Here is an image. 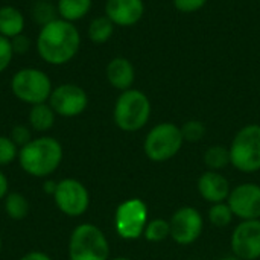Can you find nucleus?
Returning a JSON list of instances; mask_svg holds the SVG:
<instances>
[{"label":"nucleus","instance_id":"2eb2a0df","mask_svg":"<svg viewBox=\"0 0 260 260\" xmlns=\"http://www.w3.org/2000/svg\"><path fill=\"white\" fill-rule=\"evenodd\" d=\"M197 189L200 197L210 204L225 203L232 192L230 181L216 171H206L200 175Z\"/></svg>","mask_w":260,"mask_h":260},{"label":"nucleus","instance_id":"ddd939ff","mask_svg":"<svg viewBox=\"0 0 260 260\" xmlns=\"http://www.w3.org/2000/svg\"><path fill=\"white\" fill-rule=\"evenodd\" d=\"M227 204L241 221L260 219V184L241 183L232 189Z\"/></svg>","mask_w":260,"mask_h":260},{"label":"nucleus","instance_id":"e433bc0d","mask_svg":"<svg viewBox=\"0 0 260 260\" xmlns=\"http://www.w3.org/2000/svg\"><path fill=\"white\" fill-rule=\"evenodd\" d=\"M0 251H2V236H0Z\"/></svg>","mask_w":260,"mask_h":260},{"label":"nucleus","instance_id":"f257e3e1","mask_svg":"<svg viewBox=\"0 0 260 260\" xmlns=\"http://www.w3.org/2000/svg\"><path fill=\"white\" fill-rule=\"evenodd\" d=\"M81 41V32L76 24L58 17L40 27L35 47L46 64L66 66L78 55Z\"/></svg>","mask_w":260,"mask_h":260},{"label":"nucleus","instance_id":"2f4dec72","mask_svg":"<svg viewBox=\"0 0 260 260\" xmlns=\"http://www.w3.org/2000/svg\"><path fill=\"white\" fill-rule=\"evenodd\" d=\"M18 260H52L49 254L43 253V251H29L26 253L23 257H20Z\"/></svg>","mask_w":260,"mask_h":260},{"label":"nucleus","instance_id":"9d476101","mask_svg":"<svg viewBox=\"0 0 260 260\" xmlns=\"http://www.w3.org/2000/svg\"><path fill=\"white\" fill-rule=\"evenodd\" d=\"M47 102L53 108L56 116L70 119L81 116L87 110L88 94L81 85L64 82L58 87H53Z\"/></svg>","mask_w":260,"mask_h":260},{"label":"nucleus","instance_id":"412c9836","mask_svg":"<svg viewBox=\"0 0 260 260\" xmlns=\"http://www.w3.org/2000/svg\"><path fill=\"white\" fill-rule=\"evenodd\" d=\"M5 213L8 218L14 219V221H21L29 215L30 206L29 201L24 195L18 193V192H11L5 197Z\"/></svg>","mask_w":260,"mask_h":260},{"label":"nucleus","instance_id":"9b49d317","mask_svg":"<svg viewBox=\"0 0 260 260\" xmlns=\"http://www.w3.org/2000/svg\"><path fill=\"white\" fill-rule=\"evenodd\" d=\"M171 239L178 245H190L197 242L204 230V218L198 209L183 206L174 212L169 219Z\"/></svg>","mask_w":260,"mask_h":260},{"label":"nucleus","instance_id":"a211bd4d","mask_svg":"<svg viewBox=\"0 0 260 260\" xmlns=\"http://www.w3.org/2000/svg\"><path fill=\"white\" fill-rule=\"evenodd\" d=\"M55 120H56V113L49 105V102L32 105L29 110L27 122L32 131L35 133H47L49 129L53 128Z\"/></svg>","mask_w":260,"mask_h":260},{"label":"nucleus","instance_id":"c756f323","mask_svg":"<svg viewBox=\"0 0 260 260\" xmlns=\"http://www.w3.org/2000/svg\"><path fill=\"white\" fill-rule=\"evenodd\" d=\"M14 59V50L11 46V40L0 35V73L6 72Z\"/></svg>","mask_w":260,"mask_h":260},{"label":"nucleus","instance_id":"6ab92c4d","mask_svg":"<svg viewBox=\"0 0 260 260\" xmlns=\"http://www.w3.org/2000/svg\"><path fill=\"white\" fill-rule=\"evenodd\" d=\"M93 0H56V11L58 17L75 23L82 20L91 11Z\"/></svg>","mask_w":260,"mask_h":260},{"label":"nucleus","instance_id":"72a5a7b5","mask_svg":"<svg viewBox=\"0 0 260 260\" xmlns=\"http://www.w3.org/2000/svg\"><path fill=\"white\" fill-rule=\"evenodd\" d=\"M56 181H53V180H47V181H44V184H43V190L47 193V195H52L53 197V193H55V190H56Z\"/></svg>","mask_w":260,"mask_h":260},{"label":"nucleus","instance_id":"aec40b11","mask_svg":"<svg viewBox=\"0 0 260 260\" xmlns=\"http://www.w3.org/2000/svg\"><path fill=\"white\" fill-rule=\"evenodd\" d=\"M114 29H116V26L113 24V21L104 14V15L93 18L88 23L87 37L93 44H105L107 41L111 40Z\"/></svg>","mask_w":260,"mask_h":260},{"label":"nucleus","instance_id":"b1692460","mask_svg":"<svg viewBox=\"0 0 260 260\" xmlns=\"http://www.w3.org/2000/svg\"><path fill=\"white\" fill-rule=\"evenodd\" d=\"M30 18L41 27L55 18H58L56 5L50 3L49 0H37L30 8Z\"/></svg>","mask_w":260,"mask_h":260},{"label":"nucleus","instance_id":"c85d7f7f","mask_svg":"<svg viewBox=\"0 0 260 260\" xmlns=\"http://www.w3.org/2000/svg\"><path fill=\"white\" fill-rule=\"evenodd\" d=\"M209 0H172L174 8L180 14H195L201 11Z\"/></svg>","mask_w":260,"mask_h":260},{"label":"nucleus","instance_id":"6e6552de","mask_svg":"<svg viewBox=\"0 0 260 260\" xmlns=\"http://www.w3.org/2000/svg\"><path fill=\"white\" fill-rule=\"evenodd\" d=\"M149 221L148 206L140 198H129L120 203L114 212V229L119 238L137 241L143 236Z\"/></svg>","mask_w":260,"mask_h":260},{"label":"nucleus","instance_id":"0eeeda50","mask_svg":"<svg viewBox=\"0 0 260 260\" xmlns=\"http://www.w3.org/2000/svg\"><path fill=\"white\" fill-rule=\"evenodd\" d=\"M183 145L181 128L172 122H161L148 131L143 140V152L151 161L163 163L174 158L181 151Z\"/></svg>","mask_w":260,"mask_h":260},{"label":"nucleus","instance_id":"f704fd0d","mask_svg":"<svg viewBox=\"0 0 260 260\" xmlns=\"http://www.w3.org/2000/svg\"><path fill=\"white\" fill-rule=\"evenodd\" d=\"M218 260H241L239 257H236L235 254H230V256H224V257H221V259Z\"/></svg>","mask_w":260,"mask_h":260},{"label":"nucleus","instance_id":"4468645a","mask_svg":"<svg viewBox=\"0 0 260 260\" xmlns=\"http://www.w3.org/2000/svg\"><path fill=\"white\" fill-rule=\"evenodd\" d=\"M143 0H107L105 15L116 27H133L139 24L145 15Z\"/></svg>","mask_w":260,"mask_h":260},{"label":"nucleus","instance_id":"7c9ffc66","mask_svg":"<svg viewBox=\"0 0 260 260\" xmlns=\"http://www.w3.org/2000/svg\"><path fill=\"white\" fill-rule=\"evenodd\" d=\"M11 46H12L14 55H24L30 50L32 40L27 35H24V32H23V34H20L11 40Z\"/></svg>","mask_w":260,"mask_h":260},{"label":"nucleus","instance_id":"cd10ccee","mask_svg":"<svg viewBox=\"0 0 260 260\" xmlns=\"http://www.w3.org/2000/svg\"><path fill=\"white\" fill-rule=\"evenodd\" d=\"M9 139L18 146L23 148L27 145L34 137H32V128L29 125H14L9 131Z\"/></svg>","mask_w":260,"mask_h":260},{"label":"nucleus","instance_id":"1a4fd4ad","mask_svg":"<svg viewBox=\"0 0 260 260\" xmlns=\"http://www.w3.org/2000/svg\"><path fill=\"white\" fill-rule=\"evenodd\" d=\"M52 198L58 210L69 218H79L90 207L88 189L75 178H64L58 181Z\"/></svg>","mask_w":260,"mask_h":260},{"label":"nucleus","instance_id":"39448f33","mask_svg":"<svg viewBox=\"0 0 260 260\" xmlns=\"http://www.w3.org/2000/svg\"><path fill=\"white\" fill-rule=\"evenodd\" d=\"M232 166L244 174L260 171V125L248 123L242 126L233 137L230 146Z\"/></svg>","mask_w":260,"mask_h":260},{"label":"nucleus","instance_id":"20e7f679","mask_svg":"<svg viewBox=\"0 0 260 260\" xmlns=\"http://www.w3.org/2000/svg\"><path fill=\"white\" fill-rule=\"evenodd\" d=\"M110 242L94 224L84 222L73 229L69 239V260H108Z\"/></svg>","mask_w":260,"mask_h":260},{"label":"nucleus","instance_id":"473e14b6","mask_svg":"<svg viewBox=\"0 0 260 260\" xmlns=\"http://www.w3.org/2000/svg\"><path fill=\"white\" fill-rule=\"evenodd\" d=\"M9 193V181L3 171L0 169V200H5V197Z\"/></svg>","mask_w":260,"mask_h":260},{"label":"nucleus","instance_id":"bb28decb","mask_svg":"<svg viewBox=\"0 0 260 260\" xmlns=\"http://www.w3.org/2000/svg\"><path fill=\"white\" fill-rule=\"evenodd\" d=\"M20 148L9 139V136H0V168L8 166L18 158Z\"/></svg>","mask_w":260,"mask_h":260},{"label":"nucleus","instance_id":"7ed1b4c3","mask_svg":"<svg viewBox=\"0 0 260 260\" xmlns=\"http://www.w3.org/2000/svg\"><path fill=\"white\" fill-rule=\"evenodd\" d=\"M152 114V104L148 94L139 88L120 91L114 102L113 120L123 133H137L143 129Z\"/></svg>","mask_w":260,"mask_h":260},{"label":"nucleus","instance_id":"f03ea898","mask_svg":"<svg viewBox=\"0 0 260 260\" xmlns=\"http://www.w3.org/2000/svg\"><path fill=\"white\" fill-rule=\"evenodd\" d=\"M62 145L50 137L41 136L32 139L18 151V165L30 177L46 178L52 175L62 161Z\"/></svg>","mask_w":260,"mask_h":260},{"label":"nucleus","instance_id":"f8f14e48","mask_svg":"<svg viewBox=\"0 0 260 260\" xmlns=\"http://www.w3.org/2000/svg\"><path fill=\"white\" fill-rule=\"evenodd\" d=\"M232 254L241 260L260 259V219L241 221L230 238Z\"/></svg>","mask_w":260,"mask_h":260},{"label":"nucleus","instance_id":"5701e85b","mask_svg":"<svg viewBox=\"0 0 260 260\" xmlns=\"http://www.w3.org/2000/svg\"><path fill=\"white\" fill-rule=\"evenodd\" d=\"M143 238L148 242H152V244H158V242L166 241L168 238H171L169 221H166L163 218L149 219L148 224H146V229L143 232Z\"/></svg>","mask_w":260,"mask_h":260},{"label":"nucleus","instance_id":"f3484780","mask_svg":"<svg viewBox=\"0 0 260 260\" xmlns=\"http://www.w3.org/2000/svg\"><path fill=\"white\" fill-rule=\"evenodd\" d=\"M26 20L23 12L12 6V5H3L0 6V35L5 38L12 40L14 37L24 32Z\"/></svg>","mask_w":260,"mask_h":260},{"label":"nucleus","instance_id":"a878e982","mask_svg":"<svg viewBox=\"0 0 260 260\" xmlns=\"http://www.w3.org/2000/svg\"><path fill=\"white\" fill-rule=\"evenodd\" d=\"M180 128H181L183 139L187 143H198V142H201L206 137V133H207L206 125L201 120H197V119L184 122Z\"/></svg>","mask_w":260,"mask_h":260},{"label":"nucleus","instance_id":"393cba45","mask_svg":"<svg viewBox=\"0 0 260 260\" xmlns=\"http://www.w3.org/2000/svg\"><path fill=\"white\" fill-rule=\"evenodd\" d=\"M207 218L210 221V224L216 229H224V227H229L233 219H235V215L230 209V206L225 203H216V204H212L209 212H207Z\"/></svg>","mask_w":260,"mask_h":260},{"label":"nucleus","instance_id":"4be33fe9","mask_svg":"<svg viewBox=\"0 0 260 260\" xmlns=\"http://www.w3.org/2000/svg\"><path fill=\"white\" fill-rule=\"evenodd\" d=\"M204 165L207 171H216L221 172L227 166L232 165L230 161V151L224 145H213L209 146L204 152Z\"/></svg>","mask_w":260,"mask_h":260},{"label":"nucleus","instance_id":"c9c22d12","mask_svg":"<svg viewBox=\"0 0 260 260\" xmlns=\"http://www.w3.org/2000/svg\"><path fill=\"white\" fill-rule=\"evenodd\" d=\"M108 260H133V259H129V257H123V256H120V257H113V259H108Z\"/></svg>","mask_w":260,"mask_h":260},{"label":"nucleus","instance_id":"423d86ee","mask_svg":"<svg viewBox=\"0 0 260 260\" xmlns=\"http://www.w3.org/2000/svg\"><path fill=\"white\" fill-rule=\"evenodd\" d=\"M52 90L53 84L50 76L37 67H23L17 70L11 78L12 94L30 107L47 102Z\"/></svg>","mask_w":260,"mask_h":260},{"label":"nucleus","instance_id":"dca6fc26","mask_svg":"<svg viewBox=\"0 0 260 260\" xmlns=\"http://www.w3.org/2000/svg\"><path fill=\"white\" fill-rule=\"evenodd\" d=\"M105 76L113 88L125 91L133 88L134 85L136 67L126 56H114L108 61L105 67Z\"/></svg>","mask_w":260,"mask_h":260}]
</instances>
